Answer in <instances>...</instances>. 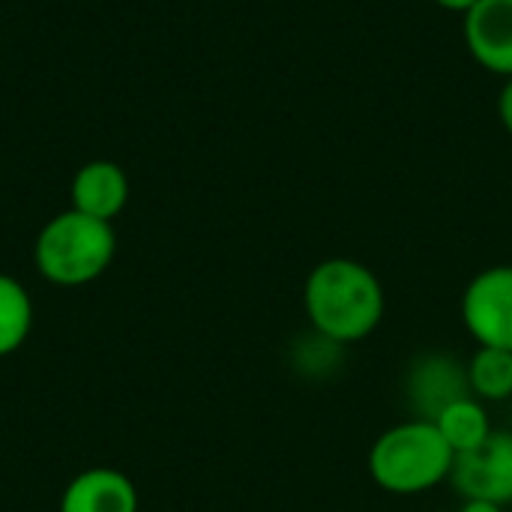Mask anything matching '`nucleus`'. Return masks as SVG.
<instances>
[{
    "mask_svg": "<svg viewBox=\"0 0 512 512\" xmlns=\"http://www.w3.org/2000/svg\"><path fill=\"white\" fill-rule=\"evenodd\" d=\"M309 327L330 345H357L369 339L387 312L384 285L354 258H327L312 267L303 285Z\"/></svg>",
    "mask_w": 512,
    "mask_h": 512,
    "instance_id": "obj_1",
    "label": "nucleus"
},
{
    "mask_svg": "<svg viewBox=\"0 0 512 512\" xmlns=\"http://www.w3.org/2000/svg\"><path fill=\"white\" fill-rule=\"evenodd\" d=\"M456 465V453L438 432V426L426 417H411L405 423L390 426L369 447V477L372 483L399 498H414L438 489L450 480Z\"/></svg>",
    "mask_w": 512,
    "mask_h": 512,
    "instance_id": "obj_2",
    "label": "nucleus"
},
{
    "mask_svg": "<svg viewBox=\"0 0 512 512\" xmlns=\"http://www.w3.org/2000/svg\"><path fill=\"white\" fill-rule=\"evenodd\" d=\"M117 237L111 222L93 219L78 210L57 213L36 237L33 264L36 270L63 288H78L99 279L114 261Z\"/></svg>",
    "mask_w": 512,
    "mask_h": 512,
    "instance_id": "obj_3",
    "label": "nucleus"
},
{
    "mask_svg": "<svg viewBox=\"0 0 512 512\" xmlns=\"http://www.w3.org/2000/svg\"><path fill=\"white\" fill-rule=\"evenodd\" d=\"M462 324L480 348L512 351V264L480 270L462 291Z\"/></svg>",
    "mask_w": 512,
    "mask_h": 512,
    "instance_id": "obj_4",
    "label": "nucleus"
},
{
    "mask_svg": "<svg viewBox=\"0 0 512 512\" xmlns=\"http://www.w3.org/2000/svg\"><path fill=\"white\" fill-rule=\"evenodd\" d=\"M450 483L462 498L512 504V432H492L483 447L456 456Z\"/></svg>",
    "mask_w": 512,
    "mask_h": 512,
    "instance_id": "obj_5",
    "label": "nucleus"
},
{
    "mask_svg": "<svg viewBox=\"0 0 512 512\" xmlns=\"http://www.w3.org/2000/svg\"><path fill=\"white\" fill-rule=\"evenodd\" d=\"M465 42L483 69L512 78V0H480L465 15Z\"/></svg>",
    "mask_w": 512,
    "mask_h": 512,
    "instance_id": "obj_6",
    "label": "nucleus"
},
{
    "mask_svg": "<svg viewBox=\"0 0 512 512\" xmlns=\"http://www.w3.org/2000/svg\"><path fill=\"white\" fill-rule=\"evenodd\" d=\"M69 195H72V210L111 222L123 213L129 201V177L117 162L93 159L75 171Z\"/></svg>",
    "mask_w": 512,
    "mask_h": 512,
    "instance_id": "obj_7",
    "label": "nucleus"
},
{
    "mask_svg": "<svg viewBox=\"0 0 512 512\" xmlns=\"http://www.w3.org/2000/svg\"><path fill=\"white\" fill-rule=\"evenodd\" d=\"M60 512H138V489L114 468H90L66 486Z\"/></svg>",
    "mask_w": 512,
    "mask_h": 512,
    "instance_id": "obj_8",
    "label": "nucleus"
},
{
    "mask_svg": "<svg viewBox=\"0 0 512 512\" xmlns=\"http://www.w3.org/2000/svg\"><path fill=\"white\" fill-rule=\"evenodd\" d=\"M408 390H411L414 408H420V417L432 420L447 402L468 396V375H465V366L456 363L453 357L435 354L414 366Z\"/></svg>",
    "mask_w": 512,
    "mask_h": 512,
    "instance_id": "obj_9",
    "label": "nucleus"
},
{
    "mask_svg": "<svg viewBox=\"0 0 512 512\" xmlns=\"http://www.w3.org/2000/svg\"><path fill=\"white\" fill-rule=\"evenodd\" d=\"M432 423L438 426V432L444 435V441L450 444V450L456 456H465V453H474L477 447H483L489 441V435L495 432L492 429V420H489V408L486 402L474 399L471 393L468 396H459L453 402H447L435 417Z\"/></svg>",
    "mask_w": 512,
    "mask_h": 512,
    "instance_id": "obj_10",
    "label": "nucleus"
},
{
    "mask_svg": "<svg viewBox=\"0 0 512 512\" xmlns=\"http://www.w3.org/2000/svg\"><path fill=\"white\" fill-rule=\"evenodd\" d=\"M468 393L486 405L512 399V351L504 348H477L465 363Z\"/></svg>",
    "mask_w": 512,
    "mask_h": 512,
    "instance_id": "obj_11",
    "label": "nucleus"
},
{
    "mask_svg": "<svg viewBox=\"0 0 512 512\" xmlns=\"http://www.w3.org/2000/svg\"><path fill=\"white\" fill-rule=\"evenodd\" d=\"M33 327V303L27 288L0 273V357L18 351Z\"/></svg>",
    "mask_w": 512,
    "mask_h": 512,
    "instance_id": "obj_12",
    "label": "nucleus"
},
{
    "mask_svg": "<svg viewBox=\"0 0 512 512\" xmlns=\"http://www.w3.org/2000/svg\"><path fill=\"white\" fill-rule=\"evenodd\" d=\"M498 114H501V123L504 129L512 135V78H507L504 90H501V99H498Z\"/></svg>",
    "mask_w": 512,
    "mask_h": 512,
    "instance_id": "obj_13",
    "label": "nucleus"
},
{
    "mask_svg": "<svg viewBox=\"0 0 512 512\" xmlns=\"http://www.w3.org/2000/svg\"><path fill=\"white\" fill-rule=\"evenodd\" d=\"M459 512H504V507L492 504V501H483V498H462Z\"/></svg>",
    "mask_w": 512,
    "mask_h": 512,
    "instance_id": "obj_14",
    "label": "nucleus"
},
{
    "mask_svg": "<svg viewBox=\"0 0 512 512\" xmlns=\"http://www.w3.org/2000/svg\"><path fill=\"white\" fill-rule=\"evenodd\" d=\"M441 9H450V12H462V15H468L480 0H435Z\"/></svg>",
    "mask_w": 512,
    "mask_h": 512,
    "instance_id": "obj_15",
    "label": "nucleus"
}]
</instances>
